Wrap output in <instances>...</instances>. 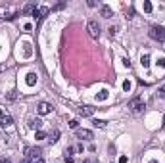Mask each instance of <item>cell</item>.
Masks as SVG:
<instances>
[{"label": "cell", "instance_id": "33", "mask_svg": "<svg viewBox=\"0 0 165 163\" xmlns=\"http://www.w3.org/2000/svg\"><path fill=\"white\" fill-rule=\"evenodd\" d=\"M163 129H165V115H163Z\"/></svg>", "mask_w": 165, "mask_h": 163}, {"label": "cell", "instance_id": "28", "mask_svg": "<svg viewBox=\"0 0 165 163\" xmlns=\"http://www.w3.org/2000/svg\"><path fill=\"white\" fill-rule=\"evenodd\" d=\"M65 163H73V156H65Z\"/></svg>", "mask_w": 165, "mask_h": 163}, {"label": "cell", "instance_id": "11", "mask_svg": "<svg viewBox=\"0 0 165 163\" xmlns=\"http://www.w3.org/2000/svg\"><path fill=\"white\" fill-rule=\"evenodd\" d=\"M44 13H48V8H37V10L33 12V17H35V19H37V21H38V19L42 17Z\"/></svg>", "mask_w": 165, "mask_h": 163}, {"label": "cell", "instance_id": "8", "mask_svg": "<svg viewBox=\"0 0 165 163\" xmlns=\"http://www.w3.org/2000/svg\"><path fill=\"white\" fill-rule=\"evenodd\" d=\"M40 154H42V150L40 148H27V157L29 159H40Z\"/></svg>", "mask_w": 165, "mask_h": 163}, {"label": "cell", "instance_id": "25", "mask_svg": "<svg viewBox=\"0 0 165 163\" xmlns=\"http://www.w3.org/2000/svg\"><path fill=\"white\" fill-rule=\"evenodd\" d=\"M127 161H129L127 156H121V157H119V163H127Z\"/></svg>", "mask_w": 165, "mask_h": 163}, {"label": "cell", "instance_id": "15", "mask_svg": "<svg viewBox=\"0 0 165 163\" xmlns=\"http://www.w3.org/2000/svg\"><path fill=\"white\" fill-rule=\"evenodd\" d=\"M108 90H100V94H96V100H98V102H104V100H106V98H108Z\"/></svg>", "mask_w": 165, "mask_h": 163}, {"label": "cell", "instance_id": "18", "mask_svg": "<svg viewBox=\"0 0 165 163\" xmlns=\"http://www.w3.org/2000/svg\"><path fill=\"white\" fill-rule=\"evenodd\" d=\"M17 90H12V92H10V94L6 96V100H10V102H13V100H17Z\"/></svg>", "mask_w": 165, "mask_h": 163}, {"label": "cell", "instance_id": "5", "mask_svg": "<svg viewBox=\"0 0 165 163\" xmlns=\"http://www.w3.org/2000/svg\"><path fill=\"white\" fill-rule=\"evenodd\" d=\"M27 127L33 129V131H40V127H42V119H40V117H29V119H27Z\"/></svg>", "mask_w": 165, "mask_h": 163}, {"label": "cell", "instance_id": "35", "mask_svg": "<svg viewBox=\"0 0 165 163\" xmlns=\"http://www.w3.org/2000/svg\"><path fill=\"white\" fill-rule=\"evenodd\" d=\"M0 71H2V67H0Z\"/></svg>", "mask_w": 165, "mask_h": 163}, {"label": "cell", "instance_id": "6", "mask_svg": "<svg viewBox=\"0 0 165 163\" xmlns=\"http://www.w3.org/2000/svg\"><path fill=\"white\" fill-rule=\"evenodd\" d=\"M37 111H38V115H48V113H52V106L48 102H40L37 106Z\"/></svg>", "mask_w": 165, "mask_h": 163}, {"label": "cell", "instance_id": "27", "mask_svg": "<svg viewBox=\"0 0 165 163\" xmlns=\"http://www.w3.org/2000/svg\"><path fill=\"white\" fill-rule=\"evenodd\" d=\"M158 67H165V60H158Z\"/></svg>", "mask_w": 165, "mask_h": 163}, {"label": "cell", "instance_id": "17", "mask_svg": "<svg viewBox=\"0 0 165 163\" xmlns=\"http://www.w3.org/2000/svg\"><path fill=\"white\" fill-rule=\"evenodd\" d=\"M106 123H108V121H102V119H94V121H92V125L98 127V129H104V127H106Z\"/></svg>", "mask_w": 165, "mask_h": 163}, {"label": "cell", "instance_id": "23", "mask_svg": "<svg viewBox=\"0 0 165 163\" xmlns=\"http://www.w3.org/2000/svg\"><path fill=\"white\" fill-rule=\"evenodd\" d=\"M69 127H71V129H77V127H79V121H77V119L69 121Z\"/></svg>", "mask_w": 165, "mask_h": 163}, {"label": "cell", "instance_id": "2", "mask_svg": "<svg viewBox=\"0 0 165 163\" xmlns=\"http://www.w3.org/2000/svg\"><path fill=\"white\" fill-rule=\"evenodd\" d=\"M0 17L15 19L17 17V10H13V8H10V6H0Z\"/></svg>", "mask_w": 165, "mask_h": 163}, {"label": "cell", "instance_id": "26", "mask_svg": "<svg viewBox=\"0 0 165 163\" xmlns=\"http://www.w3.org/2000/svg\"><path fill=\"white\" fill-rule=\"evenodd\" d=\"M73 152H75V148H73V146H69V148H67V156H73Z\"/></svg>", "mask_w": 165, "mask_h": 163}, {"label": "cell", "instance_id": "14", "mask_svg": "<svg viewBox=\"0 0 165 163\" xmlns=\"http://www.w3.org/2000/svg\"><path fill=\"white\" fill-rule=\"evenodd\" d=\"M35 10H37V6H35V4H27V6L21 10V13H33Z\"/></svg>", "mask_w": 165, "mask_h": 163}, {"label": "cell", "instance_id": "21", "mask_svg": "<svg viewBox=\"0 0 165 163\" xmlns=\"http://www.w3.org/2000/svg\"><path fill=\"white\" fill-rule=\"evenodd\" d=\"M35 136H37V140H44V138H46V134H44L42 131H37V134H35Z\"/></svg>", "mask_w": 165, "mask_h": 163}, {"label": "cell", "instance_id": "19", "mask_svg": "<svg viewBox=\"0 0 165 163\" xmlns=\"http://www.w3.org/2000/svg\"><path fill=\"white\" fill-rule=\"evenodd\" d=\"M58 136H60V131H52V132H50V136H48V140H50V142H56Z\"/></svg>", "mask_w": 165, "mask_h": 163}, {"label": "cell", "instance_id": "1", "mask_svg": "<svg viewBox=\"0 0 165 163\" xmlns=\"http://www.w3.org/2000/svg\"><path fill=\"white\" fill-rule=\"evenodd\" d=\"M148 35H150V38H154V40H159V42H163L165 40V27L161 25H154L150 31H148Z\"/></svg>", "mask_w": 165, "mask_h": 163}, {"label": "cell", "instance_id": "10", "mask_svg": "<svg viewBox=\"0 0 165 163\" xmlns=\"http://www.w3.org/2000/svg\"><path fill=\"white\" fill-rule=\"evenodd\" d=\"M100 13H102V17H106V19H109L111 15H113V12H111V8H109V6H106V4H104V6L100 8Z\"/></svg>", "mask_w": 165, "mask_h": 163}, {"label": "cell", "instance_id": "12", "mask_svg": "<svg viewBox=\"0 0 165 163\" xmlns=\"http://www.w3.org/2000/svg\"><path fill=\"white\" fill-rule=\"evenodd\" d=\"M12 123H13L12 115H4V117H0V125H2V127H10Z\"/></svg>", "mask_w": 165, "mask_h": 163}, {"label": "cell", "instance_id": "7", "mask_svg": "<svg viewBox=\"0 0 165 163\" xmlns=\"http://www.w3.org/2000/svg\"><path fill=\"white\" fill-rule=\"evenodd\" d=\"M77 138H81V140H92L94 134H92V131H89V129H79V131H77Z\"/></svg>", "mask_w": 165, "mask_h": 163}, {"label": "cell", "instance_id": "9", "mask_svg": "<svg viewBox=\"0 0 165 163\" xmlns=\"http://www.w3.org/2000/svg\"><path fill=\"white\" fill-rule=\"evenodd\" d=\"M77 111H79V115H82V117H90V115L94 113V107L92 106H82V107H79Z\"/></svg>", "mask_w": 165, "mask_h": 163}, {"label": "cell", "instance_id": "24", "mask_svg": "<svg viewBox=\"0 0 165 163\" xmlns=\"http://www.w3.org/2000/svg\"><path fill=\"white\" fill-rule=\"evenodd\" d=\"M123 90H127V92L131 90V83H129V81H125V83H123Z\"/></svg>", "mask_w": 165, "mask_h": 163}, {"label": "cell", "instance_id": "32", "mask_svg": "<svg viewBox=\"0 0 165 163\" xmlns=\"http://www.w3.org/2000/svg\"><path fill=\"white\" fill-rule=\"evenodd\" d=\"M33 163H42V157H40V159H37V161H33Z\"/></svg>", "mask_w": 165, "mask_h": 163}, {"label": "cell", "instance_id": "34", "mask_svg": "<svg viewBox=\"0 0 165 163\" xmlns=\"http://www.w3.org/2000/svg\"><path fill=\"white\" fill-rule=\"evenodd\" d=\"M150 163H158V161H150Z\"/></svg>", "mask_w": 165, "mask_h": 163}, {"label": "cell", "instance_id": "20", "mask_svg": "<svg viewBox=\"0 0 165 163\" xmlns=\"http://www.w3.org/2000/svg\"><path fill=\"white\" fill-rule=\"evenodd\" d=\"M144 12H152V2H148V0H144Z\"/></svg>", "mask_w": 165, "mask_h": 163}, {"label": "cell", "instance_id": "3", "mask_svg": "<svg viewBox=\"0 0 165 163\" xmlns=\"http://www.w3.org/2000/svg\"><path fill=\"white\" fill-rule=\"evenodd\" d=\"M87 29H89V35L92 38H100V25H98V21H89L87 23Z\"/></svg>", "mask_w": 165, "mask_h": 163}, {"label": "cell", "instance_id": "4", "mask_svg": "<svg viewBox=\"0 0 165 163\" xmlns=\"http://www.w3.org/2000/svg\"><path fill=\"white\" fill-rule=\"evenodd\" d=\"M129 107H131L134 113H140L142 109H144V102H142V98H138V96H136V98H133V100H131Z\"/></svg>", "mask_w": 165, "mask_h": 163}, {"label": "cell", "instance_id": "29", "mask_svg": "<svg viewBox=\"0 0 165 163\" xmlns=\"http://www.w3.org/2000/svg\"><path fill=\"white\" fill-rule=\"evenodd\" d=\"M0 163H12L10 159H6V157H0Z\"/></svg>", "mask_w": 165, "mask_h": 163}, {"label": "cell", "instance_id": "30", "mask_svg": "<svg viewBox=\"0 0 165 163\" xmlns=\"http://www.w3.org/2000/svg\"><path fill=\"white\" fill-rule=\"evenodd\" d=\"M85 163H98V161H96V159H87Z\"/></svg>", "mask_w": 165, "mask_h": 163}, {"label": "cell", "instance_id": "31", "mask_svg": "<svg viewBox=\"0 0 165 163\" xmlns=\"http://www.w3.org/2000/svg\"><path fill=\"white\" fill-rule=\"evenodd\" d=\"M21 163H29V157H25V159H23V161H21Z\"/></svg>", "mask_w": 165, "mask_h": 163}, {"label": "cell", "instance_id": "16", "mask_svg": "<svg viewBox=\"0 0 165 163\" xmlns=\"http://www.w3.org/2000/svg\"><path fill=\"white\" fill-rule=\"evenodd\" d=\"M140 63H142L144 67H150V56H148V54H144V56L140 58Z\"/></svg>", "mask_w": 165, "mask_h": 163}, {"label": "cell", "instance_id": "13", "mask_svg": "<svg viewBox=\"0 0 165 163\" xmlns=\"http://www.w3.org/2000/svg\"><path fill=\"white\" fill-rule=\"evenodd\" d=\"M35 83H37V73H29V75H27V85H29V87H35Z\"/></svg>", "mask_w": 165, "mask_h": 163}, {"label": "cell", "instance_id": "22", "mask_svg": "<svg viewBox=\"0 0 165 163\" xmlns=\"http://www.w3.org/2000/svg\"><path fill=\"white\" fill-rule=\"evenodd\" d=\"M158 94H159V98H165V85H163V87H159Z\"/></svg>", "mask_w": 165, "mask_h": 163}]
</instances>
